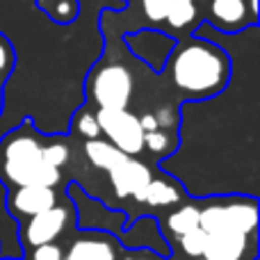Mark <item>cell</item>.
Listing matches in <instances>:
<instances>
[{
	"mask_svg": "<svg viewBox=\"0 0 260 260\" xmlns=\"http://www.w3.org/2000/svg\"><path fill=\"white\" fill-rule=\"evenodd\" d=\"M169 76L187 99H212L229 85L231 62L224 50L208 41H187L169 59Z\"/></svg>",
	"mask_w": 260,
	"mask_h": 260,
	"instance_id": "6da1fadb",
	"label": "cell"
},
{
	"mask_svg": "<svg viewBox=\"0 0 260 260\" xmlns=\"http://www.w3.org/2000/svg\"><path fill=\"white\" fill-rule=\"evenodd\" d=\"M59 176L62 171L44 157V137H39L30 123L14 128L0 139V180L9 189L23 185L55 187Z\"/></svg>",
	"mask_w": 260,
	"mask_h": 260,
	"instance_id": "7a4b0ae2",
	"label": "cell"
},
{
	"mask_svg": "<svg viewBox=\"0 0 260 260\" xmlns=\"http://www.w3.org/2000/svg\"><path fill=\"white\" fill-rule=\"evenodd\" d=\"M199 229L203 233H258V197L217 194L199 210Z\"/></svg>",
	"mask_w": 260,
	"mask_h": 260,
	"instance_id": "3957f363",
	"label": "cell"
},
{
	"mask_svg": "<svg viewBox=\"0 0 260 260\" xmlns=\"http://www.w3.org/2000/svg\"><path fill=\"white\" fill-rule=\"evenodd\" d=\"M96 121L101 128V137H105L121 153L130 157L144 153V130L137 114L128 112L126 108H99Z\"/></svg>",
	"mask_w": 260,
	"mask_h": 260,
	"instance_id": "277c9868",
	"label": "cell"
},
{
	"mask_svg": "<svg viewBox=\"0 0 260 260\" xmlns=\"http://www.w3.org/2000/svg\"><path fill=\"white\" fill-rule=\"evenodd\" d=\"M89 96L99 108H128L133 99V76L123 64H105L91 73Z\"/></svg>",
	"mask_w": 260,
	"mask_h": 260,
	"instance_id": "5b68a950",
	"label": "cell"
},
{
	"mask_svg": "<svg viewBox=\"0 0 260 260\" xmlns=\"http://www.w3.org/2000/svg\"><path fill=\"white\" fill-rule=\"evenodd\" d=\"M76 219L71 206H57L48 208V210L39 212V215L30 217L23 221L21 226V242L25 249L39 247V244H48V242H57L67 229L71 226V221Z\"/></svg>",
	"mask_w": 260,
	"mask_h": 260,
	"instance_id": "8992f818",
	"label": "cell"
},
{
	"mask_svg": "<svg viewBox=\"0 0 260 260\" xmlns=\"http://www.w3.org/2000/svg\"><path fill=\"white\" fill-rule=\"evenodd\" d=\"M206 260H258V238L242 233H203Z\"/></svg>",
	"mask_w": 260,
	"mask_h": 260,
	"instance_id": "52a82bcc",
	"label": "cell"
},
{
	"mask_svg": "<svg viewBox=\"0 0 260 260\" xmlns=\"http://www.w3.org/2000/svg\"><path fill=\"white\" fill-rule=\"evenodd\" d=\"M57 203L59 197L55 187H46V185H23L7 192V212L16 221H25Z\"/></svg>",
	"mask_w": 260,
	"mask_h": 260,
	"instance_id": "ba28073f",
	"label": "cell"
},
{
	"mask_svg": "<svg viewBox=\"0 0 260 260\" xmlns=\"http://www.w3.org/2000/svg\"><path fill=\"white\" fill-rule=\"evenodd\" d=\"M110 178V185H112L117 199H133V201L139 203L144 189H146L148 180L153 178L151 167L144 165L137 157L126 155L117 167H112L110 171H105Z\"/></svg>",
	"mask_w": 260,
	"mask_h": 260,
	"instance_id": "9c48e42d",
	"label": "cell"
},
{
	"mask_svg": "<svg viewBox=\"0 0 260 260\" xmlns=\"http://www.w3.org/2000/svg\"><path fill=\"white\" fill-rule=\"evenodd\" d=\"M67 260H117V238L108 231H89L76 235L64 251Z\"/></svg>",
	"mask_w": 260,
	"mask_h": 260,
	"instance_id": "30bf717a",
	"label": "cell"
},
{
	"mask_svg": "<svg viewBox=\"0 0 260 260\" xmlns=\"http://www.w3.org/2000/svg\"><path fill=\"white\" fill-rule=\"evenodd\" d=\"M123 235L121 240L123 247L128 249H148V251L157 253L162 258H171V247L167 244V238L162 233L157 219L153 217H142L135 224H126L123 226Z\"/></svg>",
	"mask_w": 260,
	"mask_h": 260,
	"instance_id": "8fae6325",
	"label": "cell"
},
{
	"mask_svg": "<svg viewBox=\"0 0 260 260\" xmlns=\"http://www.w3.org/2000/svg\"><path fill=\"white\" fill-rule=\"evenodd\" d=\"M130 48L137 57H142L146 64H151L155 71H160L165 67V59L169 57L171 48H174V41L167 39L160 32H139V35L130 37L128 39Z\"/></svg>",
	"mask_w": 260,
	"mask_h": 260,
	"instance_id": "7c38bea8",
	"label": "cell"
},
{
	"mask_svg": "<svg viewBox=\"0 0 260 260\" xmlns=\"http://www.w3.org/2000/svg\"><path fill=\"white\" fill-rule=\"evenodd\" d=\"M183 199H185L183 185L176 178H171V176L169 178L162 176V178L148 180L139 203H142V206H151V208H174V206H178V203H183Z\"/></svg>",
	"mask_w": 260,
	"mask_h": 260,
	"instance_id": "4fadbf2b",
	"label": "cell"
},
{
	"mask_svg": "<svg viewBox=\"0 0 260 260\" xmlns=\"http://www.w3.org/2000/svg\"><path fill=\"white\" fill-rule=\"evenodd\" d=\"M247 16L256 18L247 7V0H212L210 3V18L217 23V27L226 32L240 30Z\"/></svg>",
	"mask_w": 260,
	"mask_h": 260,
	"instance_id": "5bb4252c",
	"label": "cell"
},
{
	"mask_svg": "<svg viewBox=\"0 0 260 260\" xmlns=\"http://www.w3.org/2000/svg\"><path fill=\"white\" fill-rule=\"evenodd\" d=\"M199 210H201V203H178V206H174V210L167 215V221H165L167 238L171 235L174 240H178L180 235L197 229Z\"/></svg>",
	"mask_w": 260,
	"mask_h": 260,
	"instance_id": "9a60e30c",
	"label": "cell"
},
{
	"mask_svg": "<svg viewBox=\"0 0 260 260\" xmlns=\"http://www.w3.org/2000/svg\"><path fill=\"white\" fill-rule=\"evenodd\" d=\"M85 155L96 169L110 171L112 167H117L126 157V153H121L117 146H112L108 139L96 137V139H87L85 142Z\"/></svg>",
	"mask_w": 260,
	"mask_h": 260,
	"instance_id": "2e32d148",
	"label": "cell"
},
{
	"mask_svg": "<svg viewBox=\"0 0 260 260\" xmlns=\"http://www.w3.org/2000/svg\"><path fill=\"white\" fill-rule=\"evenodd\" d=\"M176 146H178V139L171 137L165 128H155L144 133V151H148L151 155L160 157V160L169 157L176 151Z\"/></svg>",
	"mask_w": 260,
	"mask_h": 260,
	"instance_id": "e0dca14e",
	"label": "cell"
},
{
	"mask_svg": "<svg viewBox=\"0 0 260 260\" xmlns=\"http://www.w3.org/2000/svg\"><path fill=\"white\" fill-rule=\"evenodd\" d=\"M37 5L57 23H71L78 16V0H37Z\"/></svg>",
	"mask_w": 260,
	"mask_h": 260,
	"instance_id": "ac0fdd59",
	"label": "cell"
},
{
	"mask_svg": "<svg viewBox=\"0 0 260 260\" xmlns=\"http://www.w3.org/2000/svg\"><path fill=\"white\" fill-rule=\"evenodd\" d=\"M44 157L55 169H62L69 162V157H71V151H69V146L62 139H44Z\"/></svg>",
	"mask_w": 260,
	"mask_h": 260,
	"instance_id": "d6986e66",
	"label": "cell"
},
{
	"mask_svg": "<svg viewBox=\"0 0 260 260\" xmlns=\"http://www.w3.org/2000/svg\"><path fill=\"white\" fill-rule=\"evenodd\" d=\"M203 231L199 229H194V231H189V233H185V235H180L178 240H176V244H178V249L185 253L187 258H201V251H203Z\"/></svg>",
	"mask_w": 260,
	"mask_h": 260,
	"instance_id": "ffe728a7",
	"label": "cell"
},
{
	"mask_svg": "<svg viewBox=\"0 0 260 260\" xmlns=\"http://www.w3.org/2000/svg\"><path fill=\"white\" fill-rule=\"evenodd\" d=\"M180 3L183 0H142V9L146 14V18H151V21H165L171 9Z\"/></svg>",
	"mask_w": 260,
	"mask_h": 260,
	"instance_id": "44dd1931",
	"label": "cell"
},
{
	"mask_svg": "<svg viewBox=\"0 0 260 260\" xmlns=\"http://www.w3.org/2000/svg\"><path fill=\"white\" fill-rule=\"evenodd\" d=\"M76 128H78V133L82 135L85 139H96V137H101V128H99V121H96V114H91V112H80L76 117Z\"/></svg>",
	"mask_w": 260,
	"mask_h": 260,
	"instance_id": "7402d4cb",
	"label": "cell"
},
{
	"mask_svg": "<svg viewBox=\"0 0 260 260\" xmlns=\"http://www.w3.org/2000/svg\"><path fill=\"white\" fill-rule=\"evenodd\" d=\"M62 258H64V249L57 242L39 244V247L30 249V260H62Z\"/></svg>",
	"mask_w": 260,
	"mask_h": 260,
	"instance_id": "603a6c76",
	"label": "cell"
},
{
	"mask_svg": "<svg viewBox=\"0 0 260 260\" xmlns=\"http://www.w3.org/2000/svg\"><path fill=\"white\" fill-rule=\"evenodd\" d=\"M12 67H14V50L9 46V41L0 35V82L9 76Z\"/></svg>",
	"mask_w": 260,
	"mask_h": 260,
	"instance_id": "cb8c5ba5",
	"label": "cell"
},
{
	"mask_svg": "<svg viewBox=\"0 0 260 260\" xmlns=\"http://www.w3.org/2000/svg\"><path fill=\"white\" fill-rule=\"evenodd\" d=\"M123 260H167V258L157 256V253L148 251V249H135V253H130V256H126Z\"/></svg>",
	"mask_w": 260,
	"mask_h": 260,
	"instance_id": "d4e9b609",
	"label": "cell"
},
{
	"mask_svg": "<svg viewBox=\"0 0 260 260\" xmlns=\"http://www.w3.org/2000/svg\"><path fill=\"white\" fill-rule=\"evenodd\" d=\"M139 123H142V130L144 133H148V130H155V128H160V123H157V119H155V114H144V117H139Z\"/></svg>",
	"mask_w": 260,
	"mask_h": 260,
	"instance_id": "484cf974",
	"label": "cell"
},
{
	"mask_svg": "<svg viewBox=\"0 0 260 260\" xmlns=\"http://www.w3.org/2000/svg\"><path fill=\"white\" fill-rule=\"evenodd\" d=\"M187 260H206V258H187Z\"/></svg>",
	"mask_w": 260,
	"mask_h": 260,
	"instance_id": "4316f807",
	"label": "cell"
},
{
	"mask_svg": "<svg viewBox=\"0 0 260 260\" xmlns=\"http://www.w3.org/2000/svg\"><path fill=\"white\" fill-rule=\"evenodd\" d=\"M5 260H21V258H5Z\"/></svg>",
	"mask_w": 260,
	"mask_h": 260,
	"instance_id": "83f0119b",
	"label": "cell"
},
{
	"mask_svg": "<svg viewBox=\"0 0 260 260\" xmlns=\"http://www.w3.org/2000/svg\"><path fill=\"white\" fill-rule=\"evenodd\" d=\"M0 110H3V99H0Z\"/></svg>",
	"mask_w": 260,
	"mask_h": 260,
	"instance_id": "f1b7e54d",
	"label": "cell"
},
{
	"mask_svg": "<svg viewBox=\"0 0 260 260\" xmlns=\"http://www.w3.org/2000/svg\"><path fill=\"white\" fill-rule=\"evenodd\" d=\"M62 260H67V258H62Z\"/></svg>",
	"mask_w": 260,
	"mask_h": 260,
	"instance_id": "f546056e",
	"label": "cell"
}]
</instances>
